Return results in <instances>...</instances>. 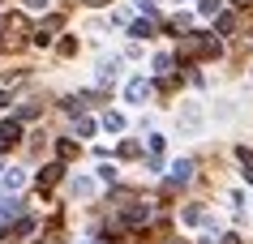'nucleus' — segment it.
Masks as SVG:
<instances>
[{"mask_svg":"<svg viewBox=\"0 0 253 244\" xmlns=\"http://www.w3.org/2000/svg\"><path fill=\"white\" fill-rule=\"evenodd\" d=\"M206 52H219V43H214V39H198V35H189V39L180 43L176 60H189V56H206Z\"/></svg>","mask_w":253,"mask_h":244,"instance_id":"obj_1","label":"nucleus"},{"mask_svg":"<svg viewBox=\"0 0 253 244\" xmlns=\"http://www.w3.org/2000/svg\"><path fill=\"white\" fill-rule=\"evenodd\" d=\"M150 90H155V86H150L146 77H133L129 86H125V99H129V103H146V99H150Z\"/></svg>","mask_w":253,"mask_h":244,"instance_id":"obj_2","label":"nucleus"},{"mask_svg":"<svg viewBox=\"0 0 253 244\" xmlns=\"http://www.w3.org/2000/svg\"><path fill=\"white\" fill-rule=\"evenodd\" d=\"M168 180H172V184H189V180H193V163H189V159H176L172 167H168Z\"/></svg>","mask_w":253,"mask_h":244,"instance_id":"obj_3","label":"nucleus"},{"mask_svg":"<svg viewBox=\"0 0 253 244\" xmlns=\"http://www.w3.org/2000/svg\"><path fill=\"white\" fill-rule=\"evenodd\" d=\"M180 129H185V133L202 129V107H198V103H185V111H180Z\"/></svg>","mask_w":253,"mask_h":244,"instance_id":"obj_4","label":"nucleus"},{"mask_svg":"<svg viewBox=\"0 0 253 244\" xmlns=\"http://www.w3.org/2000/svg\"><path fill=\"white\" fill-rule=\"evenodd\" d=\"M17 137H22V124H17V120H4V124H0V150H9Z\"/></svg>","mask_w":253,"mask_h":244,"instance_id":"obj_5","label":"nucleus"},{"mask_svg":"<svg viewBox=\"0 0 253 244\" xmlns=\"http://www.w3.org/2000/svg\"><path fill=\"white\" fill-rule=\"evenodd\" d=\"M120 73V56H103V65H99V81H116Z\"/></svg>","mask_w":253,"mask_h":244,"instance_id":"obj_6","label":"nucleus"},{"mask_svg":"<svg viewBox=\"0 0 253 244\" xmlns=\"http://www.w3.org/2000/svg\"><path fill=\"white\" fill-rule=\"evenodd\" d=\"M146 218H150V206H129V210H125V223H129V227H142Z\"/></svg>","mask_w":253,"mask_h":244,"instance_id":"obj_7","label":"nucleus"},{"mask_svg":"<svg viewBox=\"0 0 253 244\" xmlns=\"http://www.w3.org/2000/svg\"><path fill=\"white\" fill-rule=\"evenodd\" d=\"M56 26H60V17H47L39 30H35V43H52V35H56Z\"/></svg>","mask_w":253,"mask_h":244,"instance_id":"obj_8","label":"nucleus"},{"mask_svg":"<svg viewBox=\"0 0 253 244\" xmlns=\"http://www.w3.org/2000/svg\"><path fill=\"white\" fill-rule=\"evenodd\" d=\"M17 214H22V202H17V197H4V202H0V218L9 223V218H17Z\"/></svg>","mask_w":253,"mask_h":244,"instance_id":"obj_9","label":"nucleus"},{"mask_svg":"<svg viewBox=\"0 0 253 244\" xmlns=\"http://www.w3.org/2000/svg\"><path fill=\"white\" fill-rule=\"evenodd\" d=\"M129 35H133V39H150V35H155V22H129Z\"/></svg>","mask_w":253,"mask_h":244,"instance_id":"obj_10","label":"nucleus"},{"mask_svg":"<svg viewBox=\"0 0 253 244\" xmlns=\"http://www.w3.org/2000/svg\"><path fill=\"white\" fill-rule=\"evenodd\" d=\"M56 180H60V163H52V167L39 172V189H47V184H56Z\"/></svg>","mask_w":253,"mask_h":244,"instance_id":"obj_11","label":"nucleus"},{"mask_svg":"<svg viewBox=\"0 0 253 244\" xmlns=\"http://www.w3.org/2000/svg\"><path fill=\"white\" fill-rule=\"evenodd\" d=\"M103 129H107V133H120V129H125V116H120V111H107V116H103Z\"/></svg>","mask_w":253,"mask_h":244,"instance_id":"obj_12","label":"nucleus"},{"mask_svg":"<svg viewBox=\"0 0 253 244\" xmlns=\"http://www.w3.org/2000/svg\"><path fill=\"white\" fill-rule=\"evenodd\" d=\"M22 180H26L22 172H4V176H0V184H4V189L13 193V189H22Z\"/></svg>","mask_w":253,"mask_h":244,"instance_id":"obj_13","label":"nucleus"},{"mask_svg":"<svg viewBox=\"0 0 253 244\" xmlns=\"http://www.w3.org/2000/svg\"><path fill=\"white\" fill-rule=\"evenodd\" d=\"M232 26H236V17H232V13H219V22H214V30H219V35H227Z\"/></svg>","mask_w":253,"mask_h":244,"instance_id":"obj_14","label":"nucleus"},{"mask_svg":"<svg viewBox=\"0 0 253 244\" xmlns=\"http://www.w3.org/2000/svg\"><path fill=\"white\" fill-rule=\"evenodd\" d=\"M155 73H159V77H163V73H172V56H155Z\"/></svg>","mask_w":253,"mask_h":244,"instance_id":"obj_15","label":"nucleus"},{"mask_svg":"<svg viewBox=\"0 0 253 244\" xmlns=\"http://www.w3.org/2000/svg\"><path fill=\"white\" fill-rule=\"evenodd\" d=\"M73 193H78V197H90L94 184H90V180H73Z\"/></svg>","mask_w":253,"mask_h":244,"instance_id":"obj_16","label":"nucleus"},{"mask_svg":"<svg viewBox=\"0 0 253 244\" xmlns=\"http://www.w3.org/2000/svg\"><path fill=\"white\" fill-rule=\"evenodd\" d=\"M73 154H78V141H69V137H65V141H60V159H73Z\"/></svg>","mask_w":253,"mask_h":244,"instance_id":"obj_17","label":"nucleus"},{"mask_svg":"<svg viewBox=\"0 0 253 244\" xmlns=\"http://www.w3.org/2000/svg\"><path fill=\"white\" fill-rule=\"evenodd\" d=\"M146 146H150V154L159 159V154H163V137H159V133H150V141H146Z\"/></svg>","mask_w":253,"mask_h":244,"instance_id":"obj_18","label":"nucleus"},{"mask_svg":"<svg viewBox=\"0 0 253 244\" xmlns=\"http://www.w3.org/2000/svg\"><path fill=\"white\" fill-rule=\"evenodd\" d=\"M202 13H206V17H214V13H219V0H202Z\"/></svg>","mask_w":253,"mask_h":244,"instance_id":"obj_19","label":"nucleus"},{"mask_svg":"<svg viewBox=\"0 0 253 244\" xmlns=\"http://www.w3.org/2000/svg\"><path fill=\"white\" fill-rule=\"evenodd\" d=\"M30 9H47V0H26Z\"/></svg>","mask_w":253,"mask_h":244,"instance_id":"obj_20","label":"nucleus"},{"mask_svg":"<svg viewBox=\"0 0 253 244\" xmlns=\"http://www.w3.org/2000/svg\"><path fill=\"white\" fill-rule=\"evenodd\" d=\"M86 4H90V9H103V4H107V0H86Z\"/></svg>","mask_w":253,"mask_h":244,"instance_id":"obj_21","label":"nucleus"},{"mask_svg":"<svg viewBox=\"0 0 253 244\" xmlns=\"http://www.w3.org/2000/svg\"><path fill=\"white\" fill-rule=\"evenodd\" d=\"M150 4H155V0H142V9H150Z\"/></svg>","mask_w":253,"mask_h":244,"instance_id":"obj_22","label":"nucleus"}]
</instances>
